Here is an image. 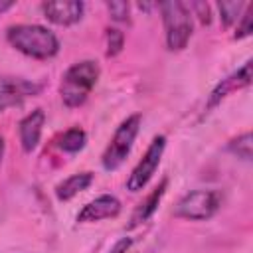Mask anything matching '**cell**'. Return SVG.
<instances>
[{"instance_id":"cell-1","label":"cell","mask_w":253,"mask_h":253,"mask_svg":"<svg viewBox=\"0 0 253 253\" xmlns=\"http://www.w3.org/2000/svg\"><path fill=\"white\" fill-rule=\"evenodd\" d=\"M6 40L12 47L34 59H49L59 51L55 34L38 24H16L6 32Z\"/></svg>"},{"instance_id":"cell-19","label":"cell","mask_w":253,"mask_h":253,"mask_svg":"<svg viewBox=\"0 0 253 253\" xmlns=\"http://www.w3.org/2000/svg\"><path fill=\"white\" fill-rule=\"evenodd\" d=\"M107 10L113 20L126 22L128 20V2H107Z\"/></svg>"},{"instance_id":"cell-14","label":"cell","mask_w":253,"mask_h":253,"mask_svg":"<svg viewBox=\"0 0 253 253\" xmlns=\"http://www.w3.org/2000/svg\"><path fill=\"white\" fill-rule=\"evenodd\" d=\"M87 142V134L85 130H81L79 126H73L69 130H65L61 136H59V148L65 150V152H79Z\"/></svg>"},{"instance_id":"cell-12","label":"cell","mask_w":253,"mask_h":253,"mask_svg":"<svg viewBox=\"0 0 253 253\" xmlns=\"http://www.w3.org/2000/svg\"><path fill=\"white\" fill-rule=\"evenodd\" d=\"M166 186H168V180L164 178V180L146 196V200L138 204V208L134 210V213H132V217H130V227H136V225L144 223V221L156 211V208H158V204H160V200H162V196H164Z\"/></svg>"},{"instance_id":"cell-16","label":"cell","mask_w":253,"mask_h":253,"mask_svg":"<svg viewBox=\"0 0 253 253\" xmlns=\"http://www.w3.org/2000/svg\"><path fill=\"white\" fill-rule=\"evenodd\" d=\"M227 148L233 152V154H237L239 158H243V160H251V132H243V134H239L237 138H233L229 144H227Z\"/></svg>"},{"instance_id":"cell-2","label":"cell","mask_w":253,"mask_h":253,"mask_svg":"<svg viewBox=\"0 0 253 253\" xmlns=\"http://www.w3.org/2000/svg\"><path fill=\"white\" fill-rule=\"evenodd\" d=\"M99 73H101V69H99L97 61H93V59H83V61L73 63L63 73V79H61V85H59L61 101L67 107L83 105L87 101L91 89L95 87V83L99 79Z\"/></svg>"},{"instance_id":"cell-23","label":"cell","mask_w":253,"mask_h":253,"mask_svg":"<svg viewBox=\"0 0 253 253\" xmlns=\"http://www.w3.org/2000/svg\"><path fill=\"white\" fill-rule=\"evenodd\" d=\"M2 156H4V140L0 136V162H2Z\"/></svg>"},{"instance_id":"cell-4","label":"cell","mask_w":253,"mask_h":253,"mask_svg":"<svg viewBox=\"0 0 253 253\" xmlns=\"http://www.w3.org/2000/svg\"><path fill=\"white\" fill-rule=\"evenodd\" d=\"M140 121H142L140 115H130L119 125V128L115 130L109 146L105 148V152L101 156V162H103L105 170H117L125 162V158L128 156V152L132 148V142L138 134Z\"/></svg>"},{"instance_id":"cell-3","label":"cell","mask_w":253,"mask_h":253,"mask_svg":"<svg viewBox=\"0 0 253 253\" xmlns=\"http://www.w3.org/2000/svg\"><path fill=\"white\" fill-rule=\"evenodd\" d=\"M164 32H166V45L172 51H180L188 45L192 38V10L190 4H184L180 0L162 2L160 6Z\"/></svg>"},{"instance_id":"cell-9","label":"cell","mask_w":253,"mask_h":253,"mask_svg":"<svg viewBox=\"0 0 253 253\" xmlns=\"http://www.w3.org/2000/svg\"><path fill=\"white\" fill-rule=\"evenodd\" d=\"M251 83V59H247L237 71H233L231 75H227L225 79H221L217 85H215V89L211 91V95H210V101H208V109H211V107H215L221 99H225L229 93H233V91H237V89H243V87H247Z\"/></svg>"},{"instance_id":"cell-18","label":"cell","mask_w":253,"mask_h":253,"mask_svg":"<svg viewBox=\"0 0 253 253\" xmlns=\"http://www.w3.org/2000/svg\"><path fill=\"white\" fill-rule=\"evenodd\" d=\"M251 18H253V4H247V10H245V14H241V24L237 26V30H235V38H247V36H251V32H253V26H251Z\"/></svg>"},{"instance_id":"cell-13","label":"cell","mask_w":253,"mask_h":253,"mask_svg":"<svg viewBox=\"0 0 253 253\" xmlns=\"http://www.w3.org/2000/svg\"><path fill=\"white\" fill-rule=\"evenodd\" d=\"M91 182H93V174H91V172L73 174V176H69L67 180H63L61 184H57L55 196H57V200L67 202V200H71L73 196H77L79 192H83Z\"/></svg>"},{"instance_id":"cell-8","label":"cell","mask_w":253,"mask_h":253,"mask_svg":"<svg viewBox=\"0 0 253 253\" xmlns=\"http://www.w3.org/2000/svg\"><path fill=\"white\" fill-rule=\"evenodd\" d=\"M83 2H77V0H59V2H43L42 4V12L43 16L57 24V26H71L75 22L81 20L83 16Z\"/></svg>"},{"instance_id":"cell-21","label":"cell","mask_w":253,"mask_h":253,"mask_svg":"<svg viewBox=\"0 0 253 253\" xmlns=\"http://www.w3.org/2000/svg\"><path fill=\"white\" fill-rule=\"evenodd\" d=\"M130 243H132V241H130L128 237H125V239L117 241V245L113 247V251H111V253H126V249L130 247Z\"/></svg>"},{"instance_id":"cell-10","label":"cell","mask_w":253,"mask_h":253,"mask_svg":"<svg viewBox=\"0 0 253 253\" xmlns=\"http://www.w3.org/2000/svg\"><path fill=\"white\" fill-rule=\"evenodd\" d=\"M119 211H121V202L115 196L103 194V196H99L93 202L83 206V210L77 213V221L79 223H91V221L115 217V215H119Z\"/></svg>"},{"instance_id":"cell-5","label":"cell","mask_w":253,"mask_h":253,"mask_svg":"<svg viewBox=\"0 0 253 253\" xmlns=\"http://www.w3.org/2000/svg\"><path fill=\"white\" fill-rule=\"evenodd\" d=\"M221 206V194L217 190H194L186 194L174 210L176 217L200 221V219H210Z\"/></svg>"},{"instance_id":"cell-15","label":"cell","mask_w":253,"mask_h":253,"mask_svg":"<svg viewBox=\"0 0 253 253\" xmlns=\"http://www.w3.org/2000/svg\"><path fill=\"white\" fill-rule=\"evenodd\" d=\"M247 4L243 2H219L217 8H219V14H221V22L225 28L233 26L237 22V18H241V10L245 8Z\"/></svg>"},{"instance_id":"cell-6","label":"cell","mask_w":253,"mask_h":253,"mask_svg":"<svg viewBox=\"0 0 253 253\" xmlns=\"http://www.w3.org/2000/svg\"><path fill=\"white\" fill-rule=\"evenodd\" d=\"M164 146H166V138L162 134L152 138V142L146 148L142 160L132 168V172H130V176L126 180V190L138 192L148 184V180L152 178V174L156 172V168L160 164V158L164 154Z\"/></svg>"},{"instance_id":"cell-20","label":"cell","mask_w":253,"mask_h":253,"mask_svg":"<svg viewBox=\"0 0 253 253\" xmlns=\"http://www.w3.org/2000/svg\"><path fill=\"white\" fill-rule=\"evenodd\" d=\"M190 10H196L200 16V20H202V24H210V6L206 4V2H194V4H190Z\"/></svg>"},{"instance_id":"cell-7","label":"cell","mask_w":253,"mask_h":253,"mask_svg":"<svg viewBox=\"0 0 253 253\" xmlns=\"http://www.w3.org/2000/svg\"><path fill=\"white\" fill-rule=\"evenodd\" d=\"M40 85L22 77H0V111L24 103L28 97L40 93Z\"/></svg>"},{"instance_id":"cell-17","label":"cell","mask_w":253,"mask_h":253,"mask_svg":"<svg viewBox=\"0 0 253 253\" xmlns=\"http://www.w3.org/2000/svg\"><path fill=\"white\" fill-rule=\"evenodd\" d=\"M123 42H125L123 32H119L117 28H109L107 30V55L109 57L117 55L123 49Z\"/></svg>"},{"instance_id":"cell-11","label":"cell","mask_w":253,"mask_h":253,"mask_svg":"<svg viewBox=\"0 0 253 253\" xmlns=\"http://www.w3.org/2000/svg\"><path fill=\"white\" fill-rule=\"evenodd\" d=\"M45 123V115L42 109H36L32 111L30 115H26L22 121H20V126H18V132H20V142H22V148L26 152H32L38 142H40V136H42V126Z\"/></svg>"},{"instance_id":"cell-22","label":"cell","mask_w":253,"mask_h":253,"mask_svg":"<svg viewBox=\"0 0 253 253\" xmlns=\"http://www.w3.org/2000/svg\"><path fill=\"white\" fill-rule=\"evenodd\" d=\"M10 8H14V2L12 0H0V14H4Z\"/></svg>"}]
</instances>
